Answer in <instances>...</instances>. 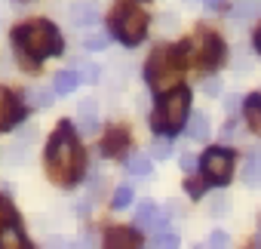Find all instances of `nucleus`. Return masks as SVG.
Wrapping results in <instances>:
<instances>
[{"mask_svg": "<svg viewBox=\"0 0 261 249\" xmlns=\"http://www.w3.org/2000/svg\"><path fill=\"white\" fill-rule=\"evenodd\" d=\"M181 169L194 172V169H197V157H194V154H185V157H181Z\"/></svg>", "mask_w": 261, "mask_h": 249, "instance_id": "c85d7f7f", "label": "nucleus"}, {"mask_svg": "<svg viewBox=\"0 0 261 249\" xmlns=\"http://www.w3.org/2000/svg\"><path fill=\"white\" fill-rule=\"evenodd\" d=\"M255 243H258V249H261V234H258V240H255Z\"/></svg>", "mask_w": 261, "mask_h": 249, "instance_id": "473e14b6", "label": "nucleus"}, {"mask_svg": "<svg viewBox=\"0 0 261 249\" xmlns=\"http://www.w3.org/2000/svg\"><path fill=\"white\" fill-rule=\"evenodd\" d=\"M98 13H101L98 0H80L71 10V22L74 25H92V22H98Z\"/></svg>", "mask_w": 261, "mask_h": 249, "instance_id": "f8f14e48", "label": "nucleus"}, {"mask_svg": "<svg viewBox=\"0 0 261 249\" xmlns=\"http://www.w3.org/2000/svg\"><path fill=\"white\" fill-rule=\"evenodd\" d=\"M22 114H25V108L19 105V98L10 89L0 86V127H13V123L22 120Z\"/></svg>", "mask_w": 261, "mask_h": 249, "instance_id": "1a4fd4ad", "label": "nucleus"}, {"mask_svg": "<svg viewBox=\"0 0 261 249\" xmlns=\"http://www.w3.org/2000/svg\"><path fill=\"white\" fill-rule=\"evenodd\" d=\"M194 65H200V68H215V65H221V59H224V43H221V37L218 34H212V31H200L197 37H194Z\"/></svg>", "mask_w": 261, "mask_h": 249, "instance_id": "423d86ee", "label": "nucleus"}, {"mask_svg": "<svg viewBox=\"0 0 261 249\" xmlns=\"http://www.w3.org/2000/svg\"><path fill=\"white\" fill-rule=\"evenodd\" d=\"M258 10H261V0H237L233 10H230V16L233 19H255Z\"/></svg>", "mask_w": 261, "mask_h": 249, "instance_id": "f3484780", "label": "nucleus"}, {"mask_svg": "<svg viewBox=\"0 0 261 249\" xmlns=\"http://www.w3.org/2000/svg\"><path fill=\"white\" fill-rule=\"evenodd\" d=\"M10 215H13V209H10V206H7L4 200H0V225H4V221H7Z\"/></svg>", "mask_w": 261, "mask_h": 249, "instance_id": "c756f323", "label": "nucleus"}, {"mask_svg": "<svg viewBox=\"0 0 261 249\" xmlns=\"http://www.w3.org/2000/svg\"><path fill=\"white\" fill-rule=\"evenodd\" d=\"M209 249H227V234H224V231H212Z\"/></svg>", "mask_w": 261, "mask_h": 249, "instance_id": "bb28decb", "label": "nucleus"}, {"mask_svg": "<svg viewBox=\"0 0 261 249\" xmlns=\"http://www.w3.org/2000/svg\"><path fill=\"white\" fill-rule=\"evenodd\" d=\"M114 34L126 43V46H139L148 34V16L139 7H123L114 16Z\"/></svg>", "mask_w": 261, "mask_h": 249, "instance_id": "39448f33", "label": "nucleus"}, {"mask_svg": "<svg viewBox=\"0 0 261 249\" xmlns=\"http://www.w3.org/2000/svg\"><path fill=\"white\" fill-rule=\"evenodd\" d=\"M185 191H188L191 197H203V194H206V182H203V179H188V182H185Z\"/></svg>", "mask_w": 261, "mask_h": 249, "instance_id": "a878e982", "label": "nucleus"}, {"mask_svg": "<svg viewBox=\"0 0 261 249\" xmlns=\"http://www.w3.org/2000/svg\"><path fill=\"white\" fill-rule=\"evenodd\" d=\"M77 77L86 80V83H95V80L101 77V71H98V65H92V62H77Z\"/></svg>", "mask_w": 261, "mask_h": 249, "instance_id": "412c9836", "label": "nucleus"}, {"mask_svg": "<svg viewBox=\"0 0 261 249\" xmlns=\"http://www.w3.org/2000/svg\"><path fill=\"white\" fill-rule=\"evenodd\" d=\"M243 114H246L249 130H252L255 136H261V95H258V92L243 102Z\"/></svg>", "mask_w": 261, "mask_h": 249, "instance_id": "4468645a", "label": "nucleus"}, {"mask_svg": "<svg viewBox=\"0 0 261 249\" xmlns=\"http://www.w3.org/2000/svg\"><path fill=\"white\" fill-rule=\"evenodd\" d=\"M148 80L157 92L175 89L181 80V49H175V53L166 46L154 49V56L148 59Z\"/></svg>", "mask_w": 261, "mask_h": 249, "instance_id": "20e7f679", "label": "nucleus"}, {"mask_svg": "<svg viewBox=\"0 0 261 249\" xmlns=\"http://www.w3.org/2000/svg\"><path fill=\"white\" fill-rule=\"evenodd\" d=\"M200 169H203V176H206L209 182L224 185V182H230V176H233V154L224 151V148H209V151L203 154V160H200Z\"/></svg>", "mask_w": 261, "mask_h": 249, "instance_id": "0eeeda50", "label": "nucleus"}, {"mask_svg": "<svg viewBox=\"0 0 261 249\" xmlns=\"http://www.w3.org/2000/svg\"><path fill=\"white\" fill-rule=\"evenodd\" d=\"M0 249H28L25 234H22L13 221H7L4 228H0Z\"/></svg>", "mask_w": 261, "mask_h": 249, "instance_id": "ddd939ff", "label": "nucleus"}, {"mask_svg": "<svg viewBox=\"0 0 261 249\" xmlns=\"http://www.w3.org/2000/svg\"><path fill=\"white\" fill-rule=\"evenodd\" d=\"M136 225L139 228H145V231H160L163 225H166V215L148 200V203H142L139 209H136Z\"/></svg>", "mask_w": 261, "mask_h": 249, "instance_id": "9d476101", "label": "nucleus"}, {"mask_svg": "<svg viewBox=\"0 0 261 249\" xmlns=\"http://www.w3.org/2000/svg\"><path fill=\"white\" fill-rule=\"evenodd\" d=\"M151 154H154L157 160H166V157L172 154V139H163V136L154 139V142H151Z\"/></svg>", "mask_w": 261, "mask_h": 249, "instance_id": "5701e85b", "label": "nucleus"}, {"mask_svg": "<svg viewBox=\"0 0 261 249\" xmlns=\"http://www.w3.org/2000/svg\"><path fill=\"white\" fill-rule=\"evenodd\" d=\"M178 234H169V231H157V237L151 240V249H178Z\"/></svg>", "mask_w": 261, "mask_h": 249, "instance_id": "aec40b11", "label": "nucleus"}, {"mask_svg": "<svg viewBox=\"0 0 261 249\" xmlns=\"http://www.w3.org/2000/svg\"><path fill=\"white\" fill-rule=\"evenodd\" d=\"M185 133H188L191 142H206V139H209V117H206V114H194V117H188Z\"/></svg>", "mask_w": 261, "mask_h": 249, "instance_id": "2eb2a0df", "label": "nucleus"}, {"mask_svg": "<svg viewBox=\"0 0 261 249\" xmlns=\"http://www.w3.org/2000/svg\"><path fill=\"white\" fill-rule=\"evenodd\" d=\"M25 102H31L34 108H43V105L53 102V95H49L46 89H28V92H25Z\"/></svg>", "mask_w": 261, "mask_h": 249, "instance_id": "b1692460", "label": "nucleus"}, {"mask_svg": "<svg viewBox=\"0 0 261 249\" xmlns=\"http://www.w3.org/2000/svg\"><path fill=\"white\" fill-rule=\"evenodd\" d=\"M188 117H191V92L181 89V86H175V89L163 92V102L154 111L151 123H154L157 133H178L188 123Z\"/></svg>", "mask_w": 261, "mask_h": 249, "instance_id": "7ed1b4c3", "label": "nucleus"}, {"mask_svg": "<svg viewBox=\"0 0 261 249\" xmlns=\"http://www.w3.org/2000/svg\"><path fill=\"white\" fill-rule=\"evenodd\" d=\"M101 246L105 249H139L142 240H139V234L133 228H108Z\"/></svg>", "mask_w": 261, "mask_h": 249, "instance_id": "6e6552de", "label": "nucleus"}, {"mask_svg": "<svg viewBox=\"0 0 261 249\" xmlns=\"http://www.w3.org/2000/svg\"><path fill=\"white\" fill-rule=\"evenodd\" d=\"M95 127H98V117H80V133L83 136H92Z\"/></svg>", "mask_w": 261, "mask_h": 249, "instance_id": "cd10ccee", "label": "nucleus"}, {"mask_svg": "<svg viewBox=\"0 0 261 249\" xmlns=\"http://www.w3.org/2000/svg\"><path fill=\"white\" fill-rule=\"evenodd\" d=\"M77 83H80V77H77V71L71 68V71H59V74H56L53 89H56L59 95H68V92H74V89H77Z\"/></svg>", "mask_w": 261, "mask_h": 249, "instance_id": "dca6fc26", "label": "nucleus"}, {"mask_svg": "<svg viewBox=\"0 0 261 249\" xmlns=\"http://www.w3.org/2000/svg\"><path fill=\"white\" fill-rule=\"evenodd\" d=\"M243 179H246V185H258V182H261V157H258V154H252V157L246 160Z\"/></svg>", "mask_w": 261, "mask_h": 249, "instance_id": "6ab92c4d", "label": "nucleus"}, {"mask_svg": "<svg viewBox=\"0 0 261 249\" xmlns=\"http://www.w3.org/2000/svg\"><path fill=\"white\" fill-rule=\"evenodd\" d=\"M126 145H129L126 130H123V127H111V130L105 133V139H101V154L117 157V154H123V151H126Z\"/></svg>", "mask_w": 261, "mask_h": 249, "instance_id": "9b49d317", "label": "nucleus"}, {"mask_svg": "<svg viewBox=\"0 0 261 249\" xmlns=\"http://www.w3.org/2000/svg\"><path fill=\"white\" fill-rule=\"evenodd\" d=\"M206 10H221V0H203Z\"/></svg>", "mask_w": 261, "mask_h": 249, "instance_id": "7c9ffc66", "label": "nucleus"}, {"mask_svg": "<svg viewBox=\"0 0 261 249\" xmlns=\"http://www.w3.org/2000/svg\"><path fill=\"white\" fill-rule=\"evenodd\" d=\"M59 249H62V243H59Z\"/></svg>", "mask_w": 261, "mask_h": 249, "instance_id": "72a5a7b5", "label": "nucleus"}, {"mask_svg": "<svg viewBox=\"0 0 261 249\" xmlns=\"http://www.w3.org/2000/svg\"><path fill=\"white\" fill-rule=\"evenodd\" d=\"M129 203H133V188H129V185H120V188L114 191V200H111V206H114V209H126Z\"/></svg>", "mask_w": 261, "mask_h": 249, "instance_id": "4be33fe9", "label": "nucleus"}, {"mask_svg": "<svg viewBox=\"0 0 261 249\" xmlns=\"http://www.w3.org/2000/svg\"><path fill=\"white\" fill-rule=\"evenodd\" d=\"M255 49H258V53H261V28H258V31H255Z\"/></svg>", "mask_w": 261, "mask_h": 249, "instance_id": "2f4dec72", "label": "nucleus"}, {"mask_svg": "<svg viewBox=\"0 0 261 249\" xmlns=\"http://www.w3.org/2000/svg\"><path fill=\"white\" fill-rule=\"evenodd\" d=\"M13 40L22 53H28L31 59H43V56H59L62 53V37L56 31V25L37 19L28 25H19L13 31Z\"/></svg>", "mask_w": 261, "mask_h": 249, "instance_id": "f03ea898", "label": "nucleus"}, {"mask_svg": "<svg viewBox=\"0 0 261 249\" xmlns=\"http://www.w3.org/2000/svg\"><path fill=\"white\" fill-rule=\"evenodd\" d=\"M108 40H111V37H108L105 31L89 34V37H86V49H89V53H98V49H105V46H108Z\"/></svg>", "mask_w": 261, "mask_h": 249, "instance_id": "393cba45", "label": "nucleus"}, {"mask_svg": "<svg viewBox=\"0 0 261 249\" xmlns=\"http://www.w3.org/2000/svg\"><path fill=\"white\" fill-rule=\"evenodd\" d=\"M83 166H86V157L74 139V127L65 120V123H59V130L53 133V139L46 145V172L56 185L68 188V185L80 182Z\"/></svg>", "mask_w": 261, "mask_h": 249, "instance_id": "f257e3e1", "label": "nucleus"}, {"mask_svg": "<svg viewBox=\"0 0 261 249\" xmlns=\"http://www.w3.org/2000/svg\"><path fill=\"white\" fill-rule=\"evenodd\" d=\"M129 172H133L136 179H145V176H151V157L148 154H136V157H129Z\"/></svg>", "mask_w": 261, "mask_h": 249, "instance_id": "a211bd4d", "label": "nucleus"}]
</instances>
